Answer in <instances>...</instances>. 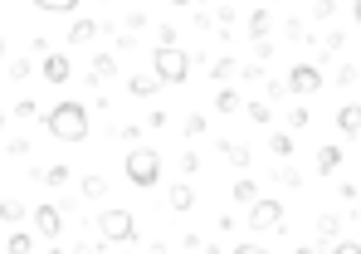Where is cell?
Listing matches in <instances>:
<instances>
[{"mask_svg":"<svg viewBox=\"0 0 361 254\" xmlns=\"http://www.w3.org/2000/svg\"><path fill=\"white\" fill-rule=\"evenodd\" d=\"M44 127H49V137H59V142H83V137H88V108L73 103V98H63V103H54V108L44 113Z\"/></svg>","mask_w":361,"mask_h":254,"instance_id":"obj_1","label":"cell"},{"mask_svg":"<svg viewBox=\"0 0 361 254\" xmlns=\"http://www.w3.org/2000/svg\"><path fill=\"white\" fill-rule=\"evenodd\" d=\"M122 176H127L132 186L152 190L157 181H161V152H157V147H132L127 162H122Z\"/></svg>","mask_w":361,"mask_h":254,"instance_id":"obj_2","label":"cell"},{"mask_svg":"<svg viewBox=\"0 0 361 254\" xmlns=\"http://www.w3.org/2000/svg\"><path fill=\"white\" fill-rule=\"evenodd\" d=\"M152 73H157L166 88H180V83L190 78V54L176 49V44H157V49H152Z\"/></svg>","mask_w":361,"mask_h":254,"instance_id":"obj_3","label":"cell"},{"mask_svg":"<svg viewBox=\"0 0 361 254\" xmlns=\"http://www.w3.org/2000/svg\"><path fill=\"white\" fill-rule=\"evenodd\" d=\"M98 230H103V245H132V240H137V220H132V210H122V205H108V210L98 215Z\"/></svg>","mask_w":361,"mask_h":254,"instance_id":"obj_4","label":"cell"},{"mask_svg":"<svg viewBox=\"0 0 361 254\" xmlns=\"http://www.w3.org/2000/svg\"><path fill=\"white\" fill-rule=\"evenodd\" d=\"M274 225H283V205L274 195H259L249 205V230H274Z\"/></svg>","mask_w":361,"mask_h":254,"instance_id":"obj_5","label":"cell"},{"mask_svg":"<svg viewBox=\"0 0 361 254\" xmlns=\"http://www.w3.org/2000/svg\"><path fill=\"white\" fill-rule=\"evenodd\" d=\"M322 68L317 64H293L288 68V93H322Z\"/></svg>","mask_w":361,"mask_h":254,"instance_id":"obj_6","label":"cell"},{"mask_svg":"<svg viewBox=\"0 0 361 254\" xmlns=\"http://www.w3.org/2000/svg\"><path fill=\"white\" fill-rule=\"evenodd\" d=\"M35 230H39L44 240H59V230H63V210H59V205H35Z\"/></svg>","mask_w":361,"mask_h":254,"instance_id":"obj_7","label":"cell"},{"mask_svg":"<svg viewBox=\"0 0 361 254\" xmlns=\"http://www.w3.org/2000/svg\"><path fill=\"white\" fill-rule=\"evenodd\" d=\"M44 78H49L54 88L73 78V64H68V54H63V49H49V54H44Z\"/></svg>","mask_w":361,"mask_h":254,"instance_id":"obj_8","label":"cell"},{"mask_svg":"<svg viewBox=\"0 0 361 254\" xmlns=\"http://www.w3.org/2000/svg\"><path fill=\"white\" fill-rule=\"evenodd\" d=\"M337 132L342 137H361V103H342L337 108Z\"/></svg>","mask_w":361,"mask_h":254,"instance_id":"obj_9","label":"cell"},{"mask_svg":"<svg viewBox=\"0 0 361 254\" xmlns=\"http://www.w3.org/2000/svg\"><path fill=\"white\" fill-rule=\"evenodd\" d=\"M166 200H171V210H176V215H185V210H195V205H200V200H195V190L185 186V181H176V186L166 190Z\"/></svg>","mask_w":361,"mask_h":254,"instance_id":"obj_10","label":"cell"},{"mask_svg":"<svg viewBox=\"0 0 361 254\" xmlns=\"http://www.w3.org/2000/svg\"><path fill=\"white\" fill-rule=\"evenodd\" d=\"M157 88H161L157 73H132V78H127V93H132V98H152Z\"/></svg>","mask_w":361,"mask_h":254,"instance_id":"obj_11","label":"cell"},{"mask_svg":"<svg viewBox=\"0 0 361 254\" xmlns=\"http://www.w3.org/2000/svg\"><path fill=\"white\" fill-rule=\"evenodd\" d=\"M337 230H342V215H337V210H322V215H317V240L337 245Z\"/></svg>","mask_w":361,"mask_h":254,"instance_id":"obj_12","label":"cell"},{"mask_svg":"<svg viewBox=\"0 0 361 254\" xmlns=\"http://www.w3.org/2000/svg\"><path fill=\"white\" fill-rule=\"evenodd\" d=\"M342 167V147H317V176H332Z\"/></svg>","mask_w":361,"mask_h":254,"instance_id":"obj_13","label":"cell"},{"mask_svg":"<svg viewBox=\"0 0 361 254\" xmlns=\"http://www.w3.org/2000/svg\"><path fill=\"white\" fill-rule=\"evenodd\" d=\"M240 108H244L240 88H220V93H215V113H240Z\"/></svg>","mask_w":361,"mask_h":254,"instance_id":"obj_14","label":"cell"},{"mask_svg":"<svg viewBox=\"0 0 361 254\" xmlns=\"http://www.w3.org/2000/svg\"><path fill=\"white\" fill-rule=\"evenodd\" d=\"M230 195H235V205H254V200H259V186H254L249 176H240V181L230 186Z\"/></svg>","mask_w":361,"mask_h":254,"instance_id":"obj_15","label":"cell"},{"mask_svg":"<svg viewBox=\"0 0 361 254\" xmlns=\"http://www.w3.org/2000/svg\"><path fill=\"white\" fill-rule=\"evenodd\" d=\"M269 25H274V15H269V10H254V15H249V35H254V44H259V40H269Z\"/></svg>","mask_w":361,"mask_h":254,"instance_id":"obj_16","label":"cell"},{"mask_svg":"<svg viewBox=\"0 0 361 254\" xmlns=\"http://www.w3.org/2000/svg\"><path fill=\"white\" fill-rule=\"evenodd\" d=\"M93 35H98V25H93V20H73V25H68V44H88Z\"/></svg>","mask_w":361,"mask_h":254,"instance_id":"obj_17","label":"cell"},{"mask_svg":"<svg viewBox=\"0 0 361 254\" xmlns=\"http://www.w3.org/2000/svg\"><path fill=\"white\" fill-rule=\"evenodd\" d=\"M83 0H35V10H44V15H73Z\"/></svg>","mask_w":361,"mask_h":254,"instance_id":"obj_18","label":"cell"},{"mask_svg":"<svg viewBox=\"0 0 361 254\" xmlns=\"http://www.w3.org/2000/svg\"><path fill=\"white\" fill-rule=\"evenodd\" d=\"M35 181H44V186H68V167H39Z\"/></svg>","mask_w":361,"mask_h":254,"instance_id":"obj_19","label":"cell"},{"mask_svg":"<svg viewBox=\"0 0 361 254\" xmlns=\"http://www.w3.org/2000/svg\"><path fill=\"white\" fill-rule=\"evenodd\" d=\"M83 195H88V200H103V195H108V176H98V171L83 176Z\"/></svg>","mask_w":361,"mask_h":254,"instance_id":"obj_20","label":"cell"},{"mask_svg":"<svg viewBox=\"0 0 361 254\" xmlns=\"http://www.w3.org/2000/svg\"><path fill=\"white\" fill-rule=\"evenodd\" d=\"M0 220L5 225H20L25 220V200H0Z\"/></svg>","mask_w":361,"mask_h":254,"instance_id":"obj_21","label":"cell"},{"mask_svg":"<svg viewBox=\"0 0 361 254\" xmlns=\"http://www.w3.org/2000/svg\"><path fill=\"white\" fill-rule=\"evenodd\" d=\"M118 73V59L113 54H93V78H113Z\"/></svg>","mask_w":361,"mask_h":254,"instance_id":"obj_22","label":"cell"},{"mask_svg":"<svg viewBox=\"0 0 361 254\" xmlns=\"http://www.w3.org/2000/svg\"><path fill=\"white\" fill-rule=\"evenodd\" d=\"M30 250H35V240H30L25 230H15V235L5 240V254H30Z\"/></svg>","mask_w":361,"mask_h":254,"instance_id":"obj_23","label":"cell"},{"mask_svg":"<svg viewBox=\"0 0 361 254\" xmlns=\"http://www.w3.org/2000/svg\"><path fill=\"white\" fill-rule=\"evenodd\" d=\"M269 147H274V157H293V132H274Z\"/></svg>","mask_w":361,"mask_h":254,"instance_id":"obj_24","label":"cell"},{"mask_svg":"<svg viewBox=\"0 0 361 254\" xmlns=\"http://www.w3.org/2000/svg\"><path fill=\"white\" fill-rule=\"evenodd\" d=\"M244 113H249V118H254L259 127H269V123H274V108H269V103H244Z\"/></svg>","mask_w":361,"mask_h":254,"instance_id":"obj_25","label":"cell"},{"mask_svg":"<svg viewBox=\"0 0 361 254\" xmlns=\"http://www.w3.org/2000/svg\"><path fill=\"white\" fill-rule=\"evenodd\" d=\"M205 113H190V118H185V127H180V132H185V137H190V142H195V137H205Z\"/></svg>","mask_w":361,"mask_h":254,"instance_id":"obj_26","label":"cell"},{"mask_svg":"<svg viewBox=\"0 0 361 254\" xmlns=\"http://www.w3.org/2000/svg\"><path fill=\"white\" fill-rule=\"evenodd\" d=\"M225 157H230V162H235V167H249V162H254V157H249V147H244V142H225Z\"/></svg>","mask_w":361,"mask_h":254,"instance_id":"obj_27","label":"cell"},{"mask_svg":"<svg viewBox=\"0 0 361 254\" xmlns=\"http://www.w3.org/2000/svg\"><path fill=\"white\" fill-rule=\"evenodd\" d=\"M210 73H215V78H235V73H240V64H235V59H220Z\"/></svg>","mask_w":361,"mask_h":254,"instance_id":"obj_28","label":"cell"},{"mask_svg":"<svg viewBox=\"0 0 361 254\" xmlns=\"http://www.w3.org/2000/svg\"><path fill=\"white\" fill-rule=\"evenodd\" d=\"M10 78H15V83L30 78V59H10Z\"/></svg>","mask_w":361,"mask_h":254,"instance_id":"obj_29","label":"cell"},{"mask_svg":"<svg viewBox=\"0 0 361 254\" xmlns=\"http://www.w3.org/2000/svg\"><path fill=\"white\" fill-rule=\"evenodd\" d=\"M337 83H342V88L357 83V64H342V68H337Z\"/></svg>","mask_w":361,"mask_h":254,"instance_id":"obj_30","label":"cell"},{"mask_svg":"<svg viewBox=\"0 0 361 254\" xmlns=\"http://www.w3.org/2000/svg\"><path fill=\"white\" fill-rule=\"evenodd\" d=\"M180 171H185V176H195V171H200V157H195V152H185V157H180Z\"/></svg>","mask_w":361,"mask_h":254,"instance_id":"obj_31","label":"cell"},{"mask_svg":"<svg viewBox=\"0 0 361 254\" xmlns=\"http://www.w3.org/2000/svg\"><path fill=\"white\" fill-rule=\"evenodd\" d=\"M332 254H361V240H337Z\"/></svg>","mask_w":361,"mask_h":254,"instance_id":"obj_32","label":"cell"},{"mask_svg":"<svg viewBox=\"0 0 361 254\" xmlns=\"http://www.w3.org/2000/svg\"><path fill=\"white\" fill-rule=\"evenodd\" d=\"M35 113H39V108H35L30 98H20V103H15V118H35Z\"/></svg>","mask_w":361,"mask_h":254,"instance_id":"obj_33","label":"cell"},{"mask_svg":"<svg viewBox=\"0 0 361 254\" xmlns=\"http://www.w3.org/2000/svg\"><path fill=\"white\" fill-rule=\"evenodd\" d=\"M332 10H337V5H332V0H317V5H312V20H327V15H332Z\"/></svg>","mask_w":361,"mask_h":254,"instance_id":"obj_34","label":"cell"},{"mask_svg":"<svg viewBox=\"0 0 361 254\" xmlns=\"http://www.w3.org/2000/svg\"><path fill=\"white\" fill-rule=\"evenodd\" d=\"M230 254H274V250H264V245H235Z\"/></svg>","mask_w":361,"mask_h":254,"instance_id":"obj_35","label":"cell"},{"mask_svg":"<svg viewBox=\"0 0 361 254\" xmlns=\"http://www.w3.org/2000/svg\"><path fill=\"white\" fill-rule=\"evenodd\" d=\"M352 20H357V30H361V0H352Z\"/></svg>","mask_w":361,"mask_h":254,"instance_id":"obj_36","label":"cell"},{"mask_svg":"<svg viewBox=\"0 0 361 254\" xmlns=\"http://www.w3.org/2000/svg\"><path fill=\"white\" fill-rule=\"evenodd\" d=\"M293 254H317V250H312V245H298V250H293Z\"/></svg>","mask_w":361,"mask_h":254,"instance_id":"obj_37","label":"cell"},{"mask_svg":"<svg viewBox=\"0 0 361 254\" xmlns=\"http://www.w3.org/2000/svg\"><path fill=\"white\" fill-rule=\"evenodd\" d=\"M0 59H5V40H0Z\"/></svg>","mask_w":361,"mask_h":254,"instance_id":"obj_38","label":"cell"},{"mask_svg":"<svg viewBox=\"0 0 361 254\" xmlns=\"http://www.w3.org/2000/svg\"><path fill=\"white\" fill-rule=\"evenodd\" d=\"M171 5H190V0H171Z\"/></svg>","mask_w":361,"mask_h":254,"instance_id":"obj_39","label":"cell"},{"mask_svg":"<svg viewBox=\"0 0 361 254\" xmlns=\"http://www.w3.org/2000/svg\"><path fill=\"white\" fill-rule=\"evenodd\" d=\"M357 210H361V195H357Z\"/></svg>","mask_w":361,"mask_h":254,"instance_id":"obj_40","label":"cell"},{"mask_svg":"<svg viewBox=\"0 0 361 254\" xmlns=\"http://www.w3.org/2000/svg\"><path fill=\"white\" fill-rule=\"evenodd\" d=\"M357 240H361V235H357Z\"/></svg>","mask_w":361,"mask_h":254,"instance_id":"obj_41","label":"cell"}]
</instances>
